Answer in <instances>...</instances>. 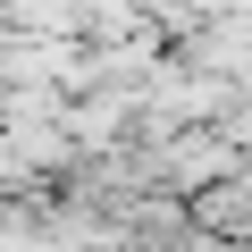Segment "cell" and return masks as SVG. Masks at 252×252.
Segmentation results:
<instances>
[{"label":"cell","instance_id":"6da1fadb","mask_svg":"<svg viewBox=\"0 0 252 252\" xmlns=\"http://www.w3.org/2000/svg\"><path fill=\"white\" fill-rule=\"evenodd\" d=\"M244 210H252L244 168H235V177H219V185H202V193H185V227H193V235H210V244H244Z\"/></svg>","mask_w":252,"mask_h":252}]
</instances>
